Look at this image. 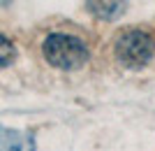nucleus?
<instances>
[{
  "mask_svg": "<svg viewBox=\"0 0 155 151\" xmlns=\"http://www.w3.org/2000/svg\"><path fill=\"white\" fill-rule=\"evenodd\" d=\"M42 53L49 65L58 70H79L88 60V46L81 37L70 33H51L42 44Z\"/></svg>",
  "mask_w": 155,
  "mask_h": 151,
  "instance_id": "nucleus-1",
  "label": "nucleus"
},
{
  "mask_svg": "<svg viewBox=\"0 0 155 151\" xmlns=\"http://www.w3.org/2000/svg\"><path fill=\"white\" fill-rule=\"evenodd\" d=\"M116 60L127 70H141L150 63L155 53V42L143 30H125L116 37L114 44Z\"/></svg>",
  "mask_w": 155,
  "mask_h": 151,
  "instance_id": "nucleus-2",
  "label": "nucleus"
},
{
  "mask_svg": "<svg viewBox=\"0 0 155 151\" xmlns=\"http://www.w3.org/2000/svg\"><path fill=\"white\" fill-rule=\"evenodd\" d=\"M0 151H35V137L32 132L0 123Z\"/></svg>",
  "mask_w": 155,
  "mask_h": 151,
  "instance_id": "nucleus-3",
  "label": "nucleus"
},
{
  "mask_svg": "<svg viewBox=\"0 0 155 151\" xmlns=\"http://www.w3.org/2000/svg\"><path fill=\"white\" fill-rule=\"evenodd\" d=\"M86 7L93 16H97L102 21H111L123 14L125 0H86Z\"/></svg>",
  "mask_w": 155,
  "mask_h": 151,
  "instance_id": "nucleus-4",
  "label": "nucleus"
},
{
  "mask_svg": "<svg viewBox=\"0 0 155 151\" xmlns=\"http://www.w3.org/2000/svg\"><path fill=\"white\" fill-rule=\"evenodd\" d=\"M14 60H16V46H14V42L9 37H5L0 33V70L9 67Z\"/></svg>",
  "mask_w": 155,
  "mask_h": 151,
  "instance_id": "nucleus-5",
  "label": "nucleus"
}]
</instances>
